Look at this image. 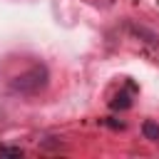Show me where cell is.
Returning <instances> with one entry per match:
<instances>
[{
	"instance_id": "6da1fadb",
	"label": "cell",
	"mask_w": 159,
	"mask_h": 159,
	"mask_svg": "<svg viewBox=\"0 0 159 159\" xmlns=\"http://www.w3.org/2000/svg\"><path fill=\"white\" fill-rule=\"evenodd\" d=\"M47 84H50V70H47L42 62L27 67L25 72H20V75H15V77L10 80V89H12L15 94H25V97L40 94Z\"/></svg>"
},
{
	"instance_id": "7a4b0ae2",
	"label": "cell",
	"mask_w": 159,
	"mask_h": 159,
	"mask_svg": "<svg viewBox=\"0 0 159 159\" xmlns=\"http://www.w3.org/2000/svg\"><path fill=\"white\" fill-rule=\"evenodd\" d=\"M137 92H139L137 84H134L132 80H124V89H119V92L114 94V99L109 102V107H112V109H129Z\"/></svg>"
},
{
	"instance_id": "3957f363",
	"label": "cell",
	"mask_w": 159,
	"mask_h": 159,
	"mask_svg": "<svg viewBox=\"0 0 159 159\" xmlns=\"http://www.w3.org/2000/svg\"><path fill=\"white\" fill-rule=\"evenodd\" d=\"M142 134H144V139L159 142V124H157L154 119H144V124H142Z\"/></svg>"
},
{
	"instance_id": "277c9868",
	"label": "cell",
	"mask_w": 159,
	"mask_h": 159,
	"mask_svg": "<svg viewBox=\"0 0 159 159\" xmlns=\"http://www.w3.org/2000/svg\"><path fill=\"white\" fill-rule=\"evenodd\" d=\"M0 157H22V149L20 147H5V144H0Z\"/></svg>"
}]
</instances>
